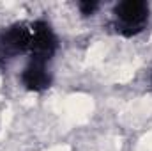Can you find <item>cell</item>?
Returning a JSON list of instances; mask_svg holds the SVG:
<instances>
[{"instance_id":"obj_1","label":"cell","mask_w":152,"mask_h":151,"mask_svg":"<svg viewBox=\"0 0 152 151\" xmlns=\"http://www.w3.org/2000/svg\"><path fill=\"white\" fill-rule=\"evenodd\" d=\"M151 7L143 0H122L113 7V27L124 38L138 36L145 30Z\"/></svg>"},{"instance_id":"obj_2","label":"cell","mask_w":152,"mask_h":151,"mask_svg":"<svg viewBox=\"0 0 152 151\" xmlns=\"http://www.w3.org/2000/svg\"><path fill=\"white\" fill-rule=\"evenodd\" d=\"M32 29L30 23L18 21L0 30V66L21 53H28Z\"/></svg>"},{"instance_id":"obj_3","label":"cell","mask_w":152,"mask_h":151,"mask_svg":"<svg viewBox=\"0 0 152 151\" xmlns=\"http://www.w3.org/2000/svg\"><path fill=\"white\" fill-rule=\"evenodd\" d=\"M32 29V38H30V48H28V61L48 64L57 48H58V39L53 32L51 25L44 20H37L30 23Z\"/></svg>"},{"instance_id":"obj_4","label":"cell","mask_w":152,"mask_h":151,"mask_svg":"<svg viewBox=\"0 0 152 151\" xmlns=\"http://www.w3.org/2000/svg\"><path fill=\"white\" fill-rule=\"evenodd\" d=\"M20 78H21L23 87L27 91H32V93L46 91L51 85V75L46 70V64L34 62V61H28L27 62V66L23 68Z\"/></svg>"},{"instance_id":"obj_5","label":"cell","mask_w":152,"mask_h":151,"mask_svg":"<svg viewBox=\"0 0 152 151\" xmlns=\"http://www.w3.org/2000/svg\"><path fill=\"white\" fill-rule=\"evenodd\" d=\"M78 7H80V13L83 16H92L97 11L99 2H96V0H81V2H78Z\"/></svg>"}]
</instances>
